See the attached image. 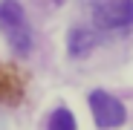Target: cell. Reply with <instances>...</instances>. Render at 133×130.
Wrapping results in <instances>:
<instances>
[{"label": "cell", "mask_w": 133, "mask_h": 130, "mask_svg": "<svg viewBox=\"0 0 133 130\" xmlns=\"http://www.w3.org/2000/svg\"><path fill=\"white\" fill-rule=\"evenodd\" d=\"M49 130H75V116L70 110H55L52 119H49Z\"/></svg>", "instance_id": "5"}, {"label": "cell", "mask_w": 133, "mask_h": 130, "mask_svg": "<svg viewBox=\"0 0 133 130\" xmlns=\"http://www.w3.org/2000/svg\"><path fill=\"white\" fill-rule=\"evenodd\" d=\"M52 3H64V0H52Z\"/></svg>", "instance_id": "6"}, {"label": "cell", "mask_w": 133, "mask_h": 130, "mask_svg": "<svg viewBox=\"0 0 133 130\" xmlns=\"http://www.w3.org/2000/svg\"><path fill=\"white\" fill-rule=\"evenodd\" d=\"M90 110H93V119L101 130H110V127H119L124 121V104L113 95H107L104 90H93L90 93Z\"/></svg>", "instance_id": "3"}, {"label": "cell", "mask_w": 133, "mask_h": 130, "mask_svg": "<svg viewBox=\"0 0 133 130\" xmlns=\"http://www.w3.org/2000/svg\"><path fill=\"white\" fill-rule=\"evenodd\" d=\"M66 43H70V52L81 58V55H87V52H90L96 43H98V38H96L90 29H72V32H70V40H66Z\"/></svg>", "instance_id": "4"}, {"label": "cell", "mask_w": 133, "mask_h": 130, "mask_svg": "<svg viewBox=\"0 0 133 130\" xmlns=\"http://www.w3.org/2000/svg\"><path fill=\"white\" fill-rule=\"evenodd\" d=\"M0 32L9 40L15 52H29L32 49V26L15 0H0Z\"/></svg>", "instance_id": "1"}, {"label": "cell", "mask_w": 133, "mask_h": 130, "mask_svg": "<svg viewBox=\"0 0 133 130\" xmlns=\"http://www.w3.org/2000/svg\"><path fill=\"white\" fill-rule=\"evenodd\" d=\"M90 9L104 29H122L133 23V0H90Z\"/></svg>", "instance_id": "2"}]
</instances>
